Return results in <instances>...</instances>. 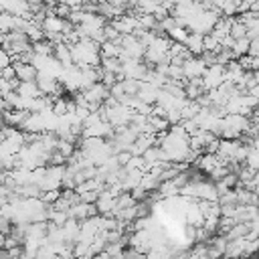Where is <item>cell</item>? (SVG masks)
<instances>
[{
  "instance_id": "cell-1",
  "label": "cell",
  "mask_w": 259,
  "mask_h": 259,
  "mask_svg": "<svg viewBox=\"0 0 259 259\" xmlns=\"http://www.w3.org/2000/svg\"><path fill=\"white\" fill-rule=\"evenodd\" d=\"M204 71H206V65L202 63L200 57H190V59L184 61V65H182V75H184V79H188V81L200 79V77L204 75Z\"/></svg>"
},
{
  "instance_id": "cell-2",
  "label": "cell",
  "mask_w": 259,
  "mask_h": 259,
  "mask_svg": "<svg viewBox=\"0 0 259 259\" xmlns=\"http://www.w3.org/2000/svg\"><path fill=\"white\" fill-rule=\"evenodd\" d=\"M12 67H14V73H16V81L18 83H32L36 81V69L30 65V63H18V61H12Z\"/></svg>"
},
{
  "instance_id": "cell-3",
  "label": "cell",
  "mask_w": 259,
  "mask_h": 259,
  "mask_svg": "<svg viewBox=\"0 0 259 259\" xmlns=\"http://www.w3.org/2000/svg\"><path fill=\"white\" fill-rule=\"evenodd\" d=\"M14 93H16L18 97H22V99H38V97H42L34 81H32V83H18Z\"/></svg>"
},
{
  "instance_id": "cell-4",
  "label": "cell",
  "mask_w": 259,
  "mask_h": 259,
  "mask_svg": "<svg viewBox=\"0 0 259 259\" xmlns=\"http://www.w3.org/2000/svg\"><path fill=\"white\" fill-rule=\"evenodd\" d=\"M10 65H12V57L0 49V71L6 69V67H10Z\"/></svg>"
},
{
  "instance_id": "cell-5",
  "label": "cell",
  "mask_w": 259,
  "mask_h": 259,
  "mask_svg": "<svg viewBox=\"0 0 259 259\" xmlns=\"http://www.w3.org/2000/svg\"><path fill=\"white\" fill-rule=\"evenodd\" d=\"M4 243H6V235L0 233V249H4Z\"/></svg>"
}]
</instances>
